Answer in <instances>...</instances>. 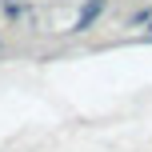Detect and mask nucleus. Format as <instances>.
Masks as SVG:
<instances>
[{"instance_id":"obj_1","label":"nucleus","mask_w":152,"mask_h":152,"mask_svg":"<svg viewBox=\"0 0 152 152\" xmlns=\"http://www.w3.org/2000/svg\"><path fill=\"white\" fill-rule=\"evenodd\" d=\"M104 12V0H88V4L80 8V16H76V32H84V28H92V20Z\"/></svg>"}]
</instances>
